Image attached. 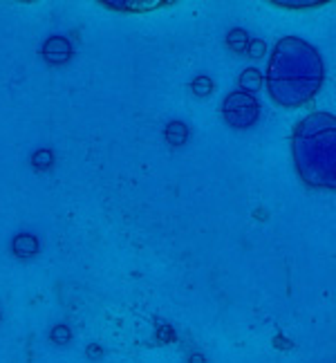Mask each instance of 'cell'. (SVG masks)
Listing matches in <instances>:
<instances>
[{
    "mask_svg": "<svg viewBox=\"0 0 336 363\" xmlns=\"http://www.w3.org/2000/svg\"><path fill=\"white\" fill-rule=\"evenodd\" d=\"M325 67L320 54L303 38H280L267 67V88L278 106L298 108L320 90Z\"/></svg>",
    "mask_w": 336,
    "mask_h": 363,
    "instance_id": "6da1fadb",
    "label": "cell"
},
{
    "mask_svg": "<svg viewBox=\"0 0 336 363\" xmlns=\"http://www.w3.org/2000/svg\"><path fill=\"white\" fill-rule=\"evenodd\" d=\"M293 164L305 184L336 191V117L330 113L307 115L291 137Z\"/></svg>",
    "mask_w": 336,
    "mask_h": 363,
    "instance_id": "7a4b0ae2",
    "label": "cell"
},
{
    "mask_svg": "<svg viewBox=\"0 0 336 363\" xmlns=\"http://www.w3.org/2000/svg\"><path fill=\"white\" fill-rule=\"evenodd\" d=\"M222 115L229 125H233V128H249V125H254L258 121L260 106H258L254 94L237 90V92H231L227 99H224Z\"/></svg>",
    "mask_w": 336,
    "mask_h": 363,
    "instance_id": "3957f363",
    "label": "cell"
},
{
    "mask_svg": "<svg viewBox=\"0 0 336 363\" xmlns=\"http://www.w3.org/2000/svg\"><path fill=\"white\" fill-rule=\"evenodd\" d=\"M40 57L50 65H63L72 59V43L65 36H50L40 48Z\"/></svg>",
    "mask_w": 336,
    "mask_h": 363,
    "instance_id": "277c9868",
    "label": "cell"
},
{
    "mask_svg": "<svg viewBox=\"0 0 336 363\" xmlns=\"http://www.w3.org/2000/svg\"><path fill=\"white\" fill-rule=\"evenodd\" d=\"M38 238L32 233H18V235H13V240H11V251H13V256H18L23 260L27 258H32L38 254Z\"/></svg>",
    "mask_w": 336,
    "mask_h": 363,
    "instance_id": "5b68a950",
    "label": "cell"
},
{
    "mask_svg": "<svg viewBox=\"0 0 336 363\" xmlns=\"http://www.w3.org/2000/svg\"><path fill=\"white\" fill-rule=\"evenodd\" d=\"M101 5L110 7V9H121V11H148V9L162 7L164 3H159V0H150V3H142V0H125V3H115V0H110V3H101Z\"/></svg>",
    "mask_w": 336,
    "mask_h": 363,
    "instance_id": "8992f818",
    "label": "cell"
},
{
    "mask_svg": "<svg viewBox=\"0 0 336 363\" xmlns=\"http://www.w3.org/2000/svg\"><path fill=\"white\" fill-rule=\"evenodd\" d=\"M164 137H166V142L171 144V146H181L189 139V128H186V123L184 121H171L166 125V130H164Z\"/></svg>",
    "mask_w": 336,
    "mask_h": 363,
    "instance_id": "52a82bcc",
    "label": "cell"
},
{
    "mask_svg": "<svg viewBox=\"0 0 336 363\" xmlns=\"http://www.w3.org/2000/svg\"><path fill=\"white\" fill-rule=\"evenodd\" d=\"M260 72L256 67H247L245 72L240 74V86H242V92H256L260 88Z\"/></svg>",
    "mask_w": 336,
    "mask_h": 363,
    "instance_id": "ba28073f",
    "label": "cell"
},
{
    "mask_svg": "<svg viewBox=\"0 0 336 363\" xmlns=\"http://www.w3.org/2000/svg\"><path fill=\"white\" fill-rule=\"evenodd\" d=\"M30 162H32V166L36 171H47L50 166L54 164V152L50 148H40V150L34 152Z\"/></svg>",
    "mask_w": 336,
    "mask_h": 363,
    "instance_id": "9c48e42d",
    "label": "cell"
},
{
    "mask_svg": "<svg viewBox=\"0 0 336 363\" xmlns=\"http://www.w3.org/2000/svg\"><path fill=\"white\" fill-rule=\"evenodd\" d=\"M227 43L233 52H247L249 48V36L245 30H231L227 36Z\"/></svg>",
    "mask_w": 336,
    "mask_h": 363,
    "instance_id": "30bf717a",
    "label": "cell"
},
{
    "mask_svg": "<svg viewBox=\"0 0 336 363\" xmlns=\"http://www.w3.org/2000/svg\"><path fill=\"white\" fill-rule=\"evenodd\" d=\"M213 88H215L213 81L208 79V77H198V79L193 81V92L198 94V96H208V94L213 92Z\"/></svg>",
    "mask_w": 336,
    "mask_h": 363,
    "instance_id": "8fae6325",
    "label": "cell"
},
{
    "mask_svg": "<svg viewBox=\"0 0 336 363\" xmlns=\"http://www.w3.org/2000/svg\"><path fill=\"white\" fill-rule=\"evenodd\" d=\"M69 339H72V332H69L67 325H56V328L52 330V341H54V343L65 345V343H69Z\"/></svg>",
    "mask_w": 336,
    "mask_h": 363,
    "instance_id": "7c38bea8",
    "label": "cell"
},
{
    "mask_svg": "<svg viewBox=\"0 0 336 363\" xmlns=\"http://www.w3.org/2000/svg\"><path fill=\"white\" fill-rule=\"evenodd\" d=\"M247 52H249L251 59H260L264 54V43H262V40H251V45H249Z\"/></svg>",
    "mask_w": 336,
    "mask_h": 363,
    "instance_id": "4fadbf2b",
    "label": "cell"
},
{
    "mask_svg": "<svg viewBox=\"0 0 336 363\" xmlns=\"http://www.w3.org/2000/svg\"><path fill=\"white\" fill-rule=\"evenodd\" d=\"M280 5H285V7H303V3H280ZM307 5H318V3H305V7Z\"/></svg>",
    "mask_w": 336,
    "mask_h": 363,
    "instance_id": "5bb4252c",
    "label": "cell"
},
{
    "mask_svg": "<svg viewBox=\"0 0 336 363\" xmlns=\"http://www.w3.org/2000/svg\"><path fill=\"white\" fill-rule=\"evenodd\" d=\"M90 354H92L94 359H96V357H99V347H96V345H92V347H88V357H90Z\"/></svg>",
    "mask_w": 336,
    "mask_h": 363,
    "instance_id": "9a60e30c",
    "label": "cell"
}]
</instances>
